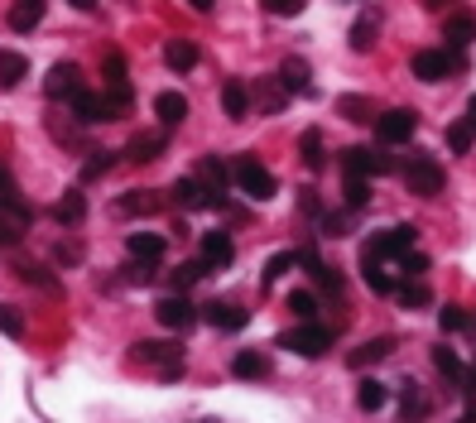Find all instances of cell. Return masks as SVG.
I'll list each match as a JSON object with an SVG mask.
<instances>
[{
    "label": "cell",
    "instance_id": "obj_1",
    "mask_svg": "<svg viewBox=\"0 0 476 423\" xmlns=\"http://www.w3.org/2000/svg\"><path fill=\"white\" fill-rule=\"evenodd\" d=\"M467 68V58H462L457 44H448V49H419L409 58V73L419 82H448L452 73H462Z\"/></svg>",
    "mask_w": 476,
    "mask_h": 423
},
{
    "label": "cell",
    "instance_id": "obj_2",
    "mask_svg": "<svg viewBox=\"0 0 476 423\" xmlns=\"http://www.w3.org/2000/svg\"><path fill=\"white\" fill-rule=\"evenodd\" d=\"M231 179H236V188H241L246 197H255V203H270V197H275V173H270L255 155H236Z\"/></svg>",
    "mask_w": 476,
    "mask_h": 423
},
{
    "label": "cell",
    "instance_id": "obj_3",
    "mask_svg": "<svg viewBox=\"0 0 476 423\" xmlns=\"http://www.w3.org/2000/svg\"><path fill=\"white\" fill-rule=\"evenodd\" d=\"M443 183H448V173H443V164H438V159H428V155H409V159H404V188H409L414 197H438V193H443Z\"/></svg>",
    "mask_w": 476,
    "mask_h": 423
},
{
    "label": "cell",
    "instance_id": "obj_4",
    "mask_svg": "<svg viewBox=\"0 0 476 423\" xmlns=\"http://www.w3.org/2000/svg\"><path fill=\"white\" fill-rule=\"evenodd\" d=\"M68 106H73V121L77 125H106V121H116L121 116V106L111 101V92H87V87H77L73 97H68Z\"/></svg>",
    "mask_w": 476,
    "mask_h": 423
},
{
    "label": "cell",
    "instance_id": "obj_5",
    "mask_svg": "<svg viewBox=\"0 0 476 423\" xmlns=\"http://www.w3.org/2000/svg\"><path fill=\"white\" fill-rule=\"evenodd\" d=\"M130 356H135L140 366H154L164 380H178V371H183V347L178 342H135Z\"/></svg>",
    "mask_w": 476,
    "mask_h": 423
},
{
    "label": "cell",
    "instance_id": "obj_6",
    "mask_svg": "<svg viewBox=\"0 0 476 423\" xmlns=\"http://www.w3.org/2000/svg\"><path fill=\"white\" fill-rule=\"evenodd\" d=\"M279 347L284 351H294V356H327V347H332V332L327 327H318L313 317H308L303 327H289V332H279Z\"/></svg>",
    "mask_w": 476,
    "mask_h": 423
},
{
    "label": "cell",
    "instance_id": "obj_7",
    "mask_svg": "<svg viewBox=\"0 0 476 423\" xmlns=\"http://www.w3.org/2000/svg\"><path fill=\"white\" fill-rule=\"evenodd\" d=\"M414 131H419V111H409V106H395V111H380L375 116L380 145H409Z\"/></svg>",
    "mask_w": 476,
    "mask_h": 423
},
{
    "label": "cell",
    "instance_id": "obj_8",
    "mask_svg": "<svg viewBox=\"0 0 476 423\" xmlns=\"http://www.w3.org/2000/svg\"><path fill=\"white\" fill-rule=\"evenodd\" d=\"M342 173L375 179V173H395V159L380 155V149H371V145H351V149H342Z\"/></svg>",
    "mask_w": 476,
    "mask_h": 423
},
{
    "label": "cell",
    "instance_id": "obj_9",
    "mask_svg": "<svg viewBox=\"0 0 476 423\" xmlns=\"http://www.w3.org/2000/svg\"><path fill=\"white\" fill-rule=\"evenodd\" d=\"M414 236H419V231H414L409 221H399V227H385V231H375V236L366 241V251H371V255H380V260H399V255L414 245Z\"/></svg>",
    "mask_w": 476,
    "mask_h": 423
},
{
    "label": "cell",
    "instance_id": "obj_10",
    "mask_svg": "<svg viewBox=\"0 0 476 423\" xmlns=\"http://www.w3.org/2000/svg\"><path fill=\"white\" fill-rule=\"evenodd\" d=\"M77 87H82V68L68 63V58H63V63H53L49 73H44V97H49V101H68Z\"/></svg>",
    "mask_w": 476,
    "mask_h": 423
},
{
    "label": "cell",
    "instance_id": "obj_11",
    "mask_svg": "<svg viewBox=\"0 0 476 423\" xmlns=\"http://www.w3.org/2000/svg\"><path fill=\"white\" fill-rule=\"evenodd\" d=\"M159 207H164V193H154V188H135V193H121L111 203L116 217H154Z\"/></svg>",
    "mask_w": 476,
    "mask_h": 423
},
{
    "label": "cell",
    "instance_id": "obj_12",
    "mask_svg": "<svg viewBox=\"0 0 476 423\" xmlns=\"http://www.w3.org/2000/svg\"><path fill=\"white\" fill-rule=\"evenodd\" d=\"M202 317H207L217 332H241V327L251 323V313H246L241 303H231V299H212L207 308H202Z\"/></svg>",
    "mask_w": 476,
    "mask_h": 423
},
{
    "label": "cell",
    "instance_id": "obj_13",
    "mask_svg": "<svg viewBox=\"0 0 476 423\" xmlns=\"http://www.w3.org/2000/svg\"><path fill=\"white\" fill-rule=\"evenodd\" d=\"M361 279H366V289H371V293H380V299H390V293L399 289V275H390L385 260L371 255V251H361Z\"/></svg>",
    "mask_w": 476,
    "mask_h": 423
},
{
    "label": "cell",
    "instance_id": "obj_14",
    "mask_svg": "<svg viewBox=\"0 0 476 423\" xmlns=\"http://www.w3.org/2000/svg\"><path fill=\"white\" fill-rule=\"evenodd\" d=\"M154 317H159L164 327H173V332H183V327H193V323H198V308L183 299V293H169V299H159Z\"/></svg>",
    "mask_w": 476,
    "mask_h": 423
},
{
    "label": "cell",
    "instance_id": "obj_15",
    "mask_svg": "<svg viewBox=\"0 0 476 423\" xmlns=\"http://www.w3.org/2000/svg\"><path fill=\"white\" fill-rule=\"evenodd\" d=\"M164 145H169L164 131H135V135H130V145H125V159L130 164H154L164 155Z\"/></svg>",
    "mask_w": 476,
    "mask_h": 423
},
{
    "label": "cell",
    "instance_id": "obj_16",
    "mask_svg": "<svg viewBox=\"0 0 476 423\" xmlns=\"http://www.w3.org/2000/svg\"><path fill=\"white\" fill-rule=\"evenodd\" d=\"M125 251H130V260H154V265H159L164 251H169V241H164L159 231H130Z\"/></svg>",
    "mask_w": 476,
    "mask_h": 423
},
{
    "label": "cell",
    "instance_id": "obj_17",
    "mask_svg": "<svg viewBox=\"0 0 476 423\" xmlns=\"http://www.w3.org/2000/svg\"><path fill=\"white\" fill-rule=\"evenodd\" d=\"M395 337H371L366 347H356L351 356H347V366L351 371H366V366H375V361H385V356H395Z\"/></svg>",
    "mask_w": 476,
    "mask_h": 423
},
{
    "label": "cell",
    "instance_id": "obj_18",
    "mask_svg": "<svg viewBox=\"0 0 476 423\" xmlns=\"http://www.w3.org/2000/svg\"><path fill=\"white\" fill-rule=\"evenodd\" d=\"M222 111H226V121H246L251 116V87L241 77H231L222 87Z\"/></svg>",
    "mask_w": 476,
    "mask_h": 423
},
{
    "label": "cell",
    "instance_id": "obj_19",
    "mask_svg": "<svg viewBox=\"0 0 476 423\" xmlns=\"http://www.w3.org/2000/svg\"><path fill=\"white\" fill-rule=\"evenodd\" d=\"M82 217H87V193H82V183H77V188H68V193L53 203V221H63V227H82Z\"/></svg>",
    "mask_w": 476,
    "mask_h": 423
},
{
    "label": "cell",
    "instance_id": "obj_20",
    "mask_svg": "<svg viewBox=\"0 0 476 423\" xmlns=\"http://www.w3.org/2000/svg\"><path fill=\"white\" fill-rule=\"evenodd\" d=\"M202 255H207L212 269H231V260H236V241L226 236V231H207V236H202Z\"/></svg>",
    "mask_w": 476,
    "mask_h": 423
},
{
    "label": "cell",
    "instance_id": "obj_21",
    "mask_svg": "<svg viewBox=\"0 0 476 423\" xmlns=\"http://www.w3.org/2000/svg\"><path fill=\"white\" fill-rule=\"evenodd\" d=\"M0 212H10V217H15V221H25V227H29V221H34V207L25 203V197H20V188H15V179H10V173H5V169H0Z\"/></svg>",
    "mask_w": 476,
    "mask_h": 423
},
{
    "label": "cell",
    "instance_id": "obj_22",
    "mask_svg": "<svg viewBox=\"0 0 476 423\" xmlns=\"http://www.w3.org/2000/svg\"><path fill=\"white\" fill-rule=\"evenodd\" d=\"M443 39L457 44V49H467V44L476 39V15L472 10H452V15L443 20Z\"/></svg>",
    "mask_w": 476,
    "mask_h": 423
},
{
    "label": "cell",
    "instance_id": "obj_23",
    "mask_svg": "<svg viewBox=\"0 0 476 423\" xmlns=\"http://www.w3.org/2000/svg\"><path fill=\"white\" fill-rule=\"evenodd\" d=\"M275 77L284 82V87H289V97H308V92H313V82H308V63H303V58H284Z\"/></svg>",
    "mask_w": 476,
    "mask_h": 423
},
{
    "label": "cell",
    "instance_id": "obj_24",
    "mask_svg": "<svg viewBox=\"0 0 476 423\" xmlns=\"http://www.w3.org/2000/svg\"><path fill=\"white\" fill-rule=\"evenodd\" d=\"M395 299H399V308H409V313H419V308H428V284H424V275H404L399 279V289H395Z\"/></svg>",
    "mask_w": 476,
    "mask_h": 423
},
{
    "label": "cell",
    "instance_id": "obj_25",
    "mask_svg": "<svg viewBox=\"0 0 476 423\" xmlns=\"http://www.w3.org/2000/svg\"><path fill=\"white\" fill-rule=\"evenodd\" d=\"M231 375H236V380H265V375H270V361L260 356V351L246 347V351H236V356H231Z\"/></svg>",
    "mask_w": 476,
    "mask_h": 423
},
{
    "label": "cell",
    "instance_id": "obj_26",
    "mask_svg": "<svg viewBox=\"0 0 476 423\" xmlns=\"http://www.w3.org/2000/svg\"><path fill=\"white\" fill-rule=\"evenodd\" d=\"M164 63H169L173 73H193L198 68V44L193 39H169L164 44Z\"/></svg>",
    "mask_w": 476,
    "mask_h": 423
},
{
    "label": "cell",
    "instance_id": "obj_27",
    "mask_svg": "<svg viewBox=\"0 0 476 423\" xmlns=\"http://www.w3.org/2000/svg\"><path fill=\"white\" fill-rule=\"evenodd\" d=\"M433 366H438V375H443V380H452V385H462V390H467L472 371L457 361V351H452V347H433Z\"/></svg>",
    "mask_w": 476,
    "mask_h": 423
},
{
    "label": "cell",
    "instance_id": "obj_28",
    "mask_svg": "<svg viewBox=\"0 0 476 423\" xmlns=\"http://www.w3.org/2000/svg\"><path fill=\"white\" fill-rule=\"evenodd\" d=\"M39 20H44V0H15V5H10V29L15 34L39 29Z\"/></svg>",
    "mask_w": 476,
    "mask_h": 423
},
{
    "label": "cell",
    "instance_id": "obj_29",
    "mask_svg": "<svg viewBox=\"0 0 476 423\" xmlns=\"http://www.w3.org/2000/svg\"><path fill=\"white\" fill-rule=\"evenodd\" d=\"M154 116H159V125H178L188 116V97L183 92H159L154 97Z\"/></svg>",
    "mask_w": 476,
    "mask_h": 423
},
{
    "label": "cell",
    "instance_id": "obj_30",
    "mask_svg": "<svg viewBox=\"0 0 476 423\" xmlns=\"http://www.w3.org/2000/svg\"><path fill=\"white\" fill-rule=\"evenodd\" d=\"M29 77V58L15 49H0V87H20Z\"/></svg>",
    "mask_w": 476,
    "mask_h": 423
},
{
    "label": "cell",
    "instance_id": "obj_31",
    "mask_svg": "<svg viewBox=\"0 0 476 423\" xmlns=\"http://www.w3.org/2000/svg\"><path fill=\"white\" fill-rule=\"evenodd\" d=\"M375 29H380V15H375V10H366V15L351 25V39L347 44H351L356 53H371L375 49Z\"/></svg>",
    "mask_w": 476,
    "mask_h": 423
},
{
    "label": "cell",
    "instance_id": "obj_32",
    "mask_svg": "<svg viewBox=\"0 0 476 423\" xmlns=\"http://www.w3.org/2000/svg\"><path fill=\"white\" fill-rule=\"evenodd\" d=\"M438 323H443V332H476V317L462 308V303H443V308H438Z\"/></svg>",
    "mask_w": 476,
    "mask_h": 423
},
{
    "label": "cell",
    "instance_id": "obj_33",
    "mask_svg": "<svg viewBox=\"0 0 476 423\" xmlns=\"http://www.w3.org/2000/svg\"><path fill=\"white\" fill-rule=\"evenodd\" d=\"M472 145H476V121H472V116L452 121V125H448V149H452V155H467Z\"/></svg>",
    "mask_w": 476,
    "mask_h": 423
},
{
    "label": "cell",
    "instance_id": "obj_34",
    "mask_svg": "<svg viewBox=\"0 0 476 423\" xmlns=\"http://www.w3.org/2000/svg\"><path fill=\"white\" fill-rule=\"evenodd\" d=\"M202 275H217V269L207 265V255H198V260H183V265L173 269V289H193Z\"/></svg>",
    "mask_w": 476,
    "mask_h": 423
},
{
    "label": "cell",
    "instance_id": "obj_35",
    "mask_svg": "<svg viewBox=\"0 0 476 423\" xmlns=\"http://www.w3.org/2000/svg\"><path fill=\"white\" fill-rule=\"evenodd\" d=\"M294 265H299V255H294V251H275V255L265 260V275H260V284H265V289H275V279H284Z\"/></svg>",
    "mask_w": 476,
    "mask_h": 423
},
{
    "label": "cell",
    "instance_id": "obj_36",
    "mask_svg": "<svg viewBox=\"0 0 476 423\" xmlns=\"http://www.w3.org/2000/svg\"><path fill=\"white\" fill-rule=\"evenodd\" d=\"M299 159H303L313 173L327 164V155H323V135H318V131H303V135H299Z\"/></svg>",
    "mask_w": 476,
    "mask_h": 423
},
{
    "label": "cell",
    "instance_id": "obj_37",
    "mask_svg": "<svg viewBox=\"0 0 476 423\" xmlns=\"http://www.w3.org/2000/svg\"><path fill=\"white\" fill-rule=\"evenodd\" d=\"M342 197H347V207H366L371 203V183L361 179V173H342Z\"/></svg>",
    "mask_w": 476,
    "mask_h": 423
},
{
    "label": "cell",
    "instance_id": "obj_38",
    "mask_svg": "<svg viewBox=\"0 0 476 423\" xmlns=\"http://www.w3.org/2000/svg\"><path fill=\"white\" fill-rule=\"evenodd\" d=\"M356 404H361L366 414H375V409L390 404V390H385L380 380H361V390H356Z\"/></svg>",
    "mask_w": 476,
    "mask_h": 423
},
{
    "label": "cell",
    "instance_id": "obj_39",
    "mask_svg": "<svg viewBox=\"0 0 476 423\" xmlns=\"http://www.w3.org/2000/svg\"><path fill=\"white\" fill-rule=\"evenodd\" d=\"M198 179H207L212 188H222V193H226V183H231V169H226L217 155H207V159H198Z\"/></svg>",
    "mask_w": 476,
    "mask_h": 423
},
{
    "label": "cell",
    "instance_id": "obj_40",
    "mask_svg": "<svg viewBox=\"0 0 476 423\" xmlns=\"http://www.w3.org/2000/svg\"><path fill=\"white\" fill-rule=\"evenodd\" d=\"M121 155H125V149H121ZM121 155H116V149H92V159H87V164H82V183L101 179V173H106V169H111V164H116V159H121Z\"/></svg>",
    "mask_w": 476,
    "mask_h": 423
},
{
    "label": "cell",
    "instance_id": "obj_41",
    "mask_svg": "<svg viewBox=\"0 0 476 423\" xmlns=\"http://www.w3.org/2000/svg\"><path fill=\"white\" fill-rule=\"evenodd\" d=\"M20 279H29V284H39V289H49V293H63V284H58L44 265H34V260H20Z\"/></svg>",
    "mask_w": 476,
    "mask_h": 423
},
{
    "label": "cell",
    "instance_id": "obj_42",
    "mask_svg": "<svg viewBox=\"0 0 476 423\" xmlns=\"http://www.w3.org/2000/svg\"><path fill=\"white\" fill-rule=\"evenodd\" d=\"M337 111L347 116V121H371V101L351 97V92H347V97H337Z\"/></svg>",
    "mask_w": 476,
    "mask_h": 423
},
{
    "label": "cell",
    "instance_id": "obj_43",
    "mask_svg": "<svg viewBox=\"0 0 476 423\" xmlns=\"http://www.w3.org/2000/svg\"><path fill=\"white\" fill-rule=\"evenodd\" d=\"M289 308L299 313V317H318V293L313 289H294L289 293Z\"/></svg>",
    "mask_w": 476,
    "mask_h": 423
},
{
    "label": "cell",
    "instance_id": "obj_44",
    "mask_svg": "<svg viewBox=\"0 0 476 423\" xmlns=\"http://www.w3.org/2000/svg\"><path fill=\"white\" fill-rule=\"evenodd\" d=\"M399 395H404V419H419L424 409H428V404H424V395H419V385H414V380H404V385H399Z\"/></svg>",
    "mask_w": 476,
    "mask_h": 423
},
{
    "label": "cell",
    "instance_id": "obj_45",
    "mask_svg": "<svg viewBox=\"0 0 476 423\" xmlns=\"http://www.w3.org/2000/svg\"><path fill=\"white\" fill-rule=\"evenodd\" d=\"M125 53H116V49H106V58H101V73H106V82H125Z\"/></svg>",
    "mask_w": 476,
    "mask_h": 423
},
{
    "label": "cell",
    "instance_id": "obj_46",
    "mask_svg": "<svg viewBox=\"0 0 476 423\" xmlns=\"http://www.w3.org/2000/svg\"><path fill=\"white\" fill-rule=\"evenodd\" d=\"M0 332H5V337H25V317L10 308V303H0Z\"/></svg>",
    "mask_w": 476,
    "mask_h": 423
},
{
    "label": "cell",
    "instance_id": "obj_47",
    "mask_svg": "<svg viewBox=\"0 0 476 423\" xmlns=\"http://www.w3.org/2000/svg\"><path fill=\"white\" fill-rule=\"evenodd\" d=\"M260 5H265V15H279V20L303 15V0H260Z\"/></svg>",
    "mask_w": 476,
    "mask_h": 423
},
{
    "label": "cell",
    "instance_id": "obj_48",
    "mask_svg": "<svg viewBox=\"0 0 476 423\" xmlns=\"http://www.w3.org/2000/svg\"><path fill=\"white\" fill-rule=\"evenodd\" d=\"M395 265L404 269V275H428V255H424V251H414V245H409V251L399 255Z\"/></svg>",
    "mask_w": 476,
    "mask_h": 423
},
{
    "label": "cell",
    "instance_id": "obj_49",
    "mask_svg": "<svg viewBox=\"0 0 476 423\" xmlns=\"http://www.w3.org/2000/svg\"><path fill=\"white\" fill-rule=\"evenodd\" d=\"M323 231H327V236H347V212H327Z\"/></svg>",
    "mask_w": 476,
    "mask_h": 423
},
{
    "label": "cell",
    "instance_id": "obj_50",
    "mask_svg": "<svg viewBox=\"0 0 476 423\" xmlns=\"http://www.w3.org/2000/svg\"><path fill=\"white\" fill-rule=\"evenodd\" d=\"M20 227H25V221H15V217H10V221H0V251L20 241Z\"/></svg>",
    "mask_w": 476,
    "mask_h": 423
},
{
    "label": "cell",
    "instance_id": "obj_51",
    "mask_svg": "<svg viewBox=\"0 0 476 423\" xmlns=\"http://www.w3.org/2000/svg\"><path fill=\"white\" fill-rule=\"evenodd\" d=\"M188 5H193V10H198V15H207V10H212V5H217V0H188Z\"/></svg>",
    "mask_w": 476,
    "mask_h": 423
},
{
    "label": "cell",
    "instance_id": "obj_52",
    "mask_svg": "<svg viewBox=\"0 0 476 423\" xmlns=\"http://www.w3.org/2000/svg\"><path fill=\"white\" fill-rule=\"evenodd\" d=\"M68 5H73V10H82V15H87V10H97V0H68Z\"/></svg>",
    "mask_w": 476,
    "mask_h": 423
},
{
    "label": "cell",
    "instance_id": "obj_53",
    "mask_svg": "<svg viewBox=\"0 0 476 423\" xmlns=\"http://www.w3.org/2000/svg\"><path fill=\"white\" fill-rule=\"evenodd\" d=\"M424 5H428V10H452L457 0H424Z\"/></svg>",
    "mask_w": 476,
    "mask_h": 423
},
{
    "label": "cell",
    "instance_id": "obj_54",
    "mask_svg": "<svg viewBox=\"0 0 476 423\" xmlns=\"http://www.w3.org/2000/svg\"><path fill=\"white\" fill-rule=\"evenodd\" d=\"M467 390H476V361H472V380H467Z\"/></svg>",
    "mask_w": 476,
    "mask_h": 423
},
{
    "label": "cell",
    "instance_id": "obj_55",
    "mask_svg": "<svg viewBox=\"0 0 476 423\" xmlns=\"http://www.w3.org/2000/svg\"><path fill=\"white\" fill-rule=\"evenodd\" d=\"M467 116H472V121H476V97H472V106H467Z\"/></svg>",
    "mask_w": 476,
    "mask_h": 423
}]
</instances>
